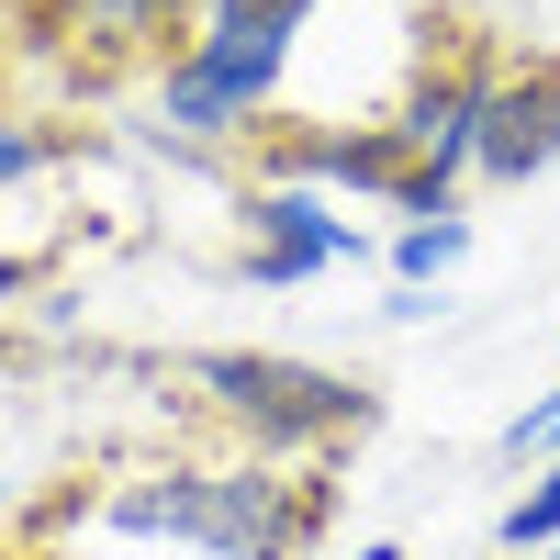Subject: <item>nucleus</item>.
<instances>
[{
	"label": "nucleus",
	"mask_w": 560,
	"mask_h": 560,
	"mask_svg": "<svg viewBox=\"0 0 560 560\" xmlns=\"http://www.w3.org/2000/svg\"><path fill=\"white\" fill-rule=\"evenodd\" d=\"M348 560H404V538H359V549H348Z\"/></svg>",
	"instance_id": "nucleus-14"
},
{
	"label": "nucleus",
	"mask_w": 560,
	"mask_h": 560,
	"mask_svg": "<svg viewBox=\"0 0 560 560\" xmlns=\"http://www.w3.org/2000/svg\"><path fill=\"white\" fill-rule=\"evenodd\" d=\"M527 560H560V538H549V549H527Z\"/></svg>",
	"instance_id": "nucleus-16"
},
{
	"label": "nucleus",
	"mask_w": 560,
	"mask_h": 560,
	"mask_svg": "<svg viewBox=\"0 0 560 560\" xmlns=\"http://www.w3.org/2000/svg\"><path fill=\"white\" fill-rule=\"evenodd\" d=\"M370 258V236L348 224V202L303 191V179H258L247 191V280L258 292H303V280Z\"/></svg>",
	"instance_id": "nucleus-5"
},
{
	"label": "nucleus",
	"mask_w": 560,
	"mask_h": 560,
	"mask_svg": "<svg viewBox=\"0 0 560 560\" xmlns=\"http://www.w3.org/2000/svg\"><path fill=\"white\" fill-rule=\"evenodd\" d=\"M493 538H504V560H527V549H549V538H560V459H538V482L493 516Z\"/></svg>",
	"instance_id": "nucleus-11"
},
{
	"label": "nucleus",
	"mask_w": 560,
	"mask_h": 560,
	"mask_svg": "<svg viewBox=\"0 0 560 560\" xmlns=\"http://www.w3.org/2000/svg\"><path fill=\"white\" fill-rule=\"evenodd\" d=\"M12 504H23V493H12V482H0V527H12Z\"/></svg>",
	"instance_id": "nucleus-15"
},
{
	"label": "nucleus",
	"mask_w": 560,
	"mask_h": 560,
	"mask_svg": "<svg viewBox=\"0 0 560 560\" xmlns=\"http://www.w3.org/2000/svg\"><path fill=\"white\" fill-rule=\"evenodd\" d=\"M34 12H57V0H34Z\"/></svg>",
	"instance_id": "nucleus-17"
},
{
	"label": "nucleus",
	"mask_w": 560,
	"mask_h": 560,
	"mask_svg": "<svg viewBox=\"0 0 560 560\" xmlns=\"http://www.w3.org/2000/svg\"><path fill=\"white\" fill-rule=\"evenodd\" d=\"M314 12H325V0H191L179 45L147 68V135L179 147V158L269 147Z\"/></svg>",
	"instance_id": "nucleus-2"
},
{
	"label": "nucleus",
	"mask_w": 560,
	"mask_h": 560,
	"mask_svg": "<svg viewBox=\"0 0 560 560\" xmlns=\"http://www.w3.org/2000/svg\"><path fill=\"white\" fill-rule=\"evenodd\" d=\"M258 179H303L325 202H382L404 179V135L393 124H280L258 147Z\"/></svg>",
	"instance_id": "nucleus-6"
},
{
	"label": "nucleus",
	"mask_w": 560,
	"mask_h": 560,
	"mask_svg": "<svg viewBox=\"0 0 560 560\" xmlns=\"http://www.w3.org/2000/svg\"><path fill=\"white\" fill-rule=\"evenodd\" d=\"M34 292H45V280H34V258H23V247H0V314H23Z\"/></svg>",
	"instance_id": "nucleus-13"
},
{
	"label": "nucleus",
	"mask_w": 560,
	"mask_h": 560,
	"mask_svg": "<svg viewBox=\"0 0 560 560\" xmlns=\"http://www.w3.org/2000/svg\"><path fill=\"white\" fill-rule=\"evenodd\" d=\"M493 68L504 57H427L404 79V102L382 113L393 135H404V168H427V179H448V191H471V158H482V102H493Z\"/></svg>",
	"instance_id": "nucleus-4"
},
{
	"label": "nucleus",
	"mask_w": 560,
	"mask_h": 560,
	"mask_svg": "<svg viewBox=\"0 0 560 560\" xmlns=\"http://www.w3.org/2000/svg\"><path fill=\"white\" fill-rule=\"evenodd\" d=\"M560 168V57L527 68H493V102H482V158L471 179L482 191H527V179Z\"/></svg>",
	"instance_id": "nucleus-7"
},
{
	"label": "nucleus",
	"mask_w": 560,
	"mask_h": 560,
	"mask_svg": "<svg viewBox=\"0 0 560 560\" xmlns=\"http://www.w3.org/2000/svg\"><path fill=\"white\" fill-rule=\"evenodd\" d=\"M471 258V213L438 224H393V292H448V269Z\"/></svg>",
	"instance_id": "nucleus-9"
},
{
	"label": "nucleus",
	"mask_w": 560,
	"mask_h": 560,
	"mask_svg": "<svg viewBox=\"0 0 560 560\" xmlns=\"http://www.w3.org/2000/svg\"><path fill=\"white\" fill-rule=\"evenodd\" d=\"M68 147H57V124H45V113H12V102H0V202H12V191H34V179L45 168H57Z\"/></svg>",
	"instance_id": "nucleus-10"
},
{
	"label": "nucleus",
	"mask_w": 560,
	"mask_h": 560,
	"mask_svg": "<svg viewBox=\"0 0 560 560\" xmlns=\"http://www.w3.org/2000/svg\"><path fill=\"white\" fill-rule=\"evenodd\" d=\"M179 393L213 427V448L280 459V471H325L337 448L370 438V393L325 359H292V348H191Z\"/></svg>",
	"instance_id": "nucleus-3"
},
{
	"label": "nucleus",
	"mask_w": 560,
	"mask_h": 560,
	"mask_svg": "<svg viewBox=\"0 0 560 560\" xmlns=\"http://www.w3.org/2000/svg\"><path fill=\"white\" fill-rule=\"evenodd\" d=\"M57 45L79 68H158L168 45H179V23H191V0H57Z\"/></svg>",
	"instance_id": "nucleus-8"
},
{
	"label": "nucleus",
	"mask_w": 560,
	"mask_h": 560,
	"mask_svg": "<svg viewBox=\"0 0 560 560\" xmlns=\"http://www.w3.org/2000/svg\"><path fill=\"white\" fill-rule=\"evenodd\" d=\"M90 549H135V560H303L325 538V471H280L247 448H158L135 471L90 482L68 516Z\"/></svg>",
	"instance_id": "nucleus-1"
},
{
	"label": "nucleus",
	"mask_w": 560,
	"mask_h": 560,
	"mask_svg": "<svg viewBox=\"0 0 560 560\" xmlns=\"http://www.w3.org/2000/svg\"><path fill=\"white\" fill-rule=\"evenodd\" d=\"M504 459H516V471H538V459H560V382L527 404V415H504V438H493Z\"/></svg>",
	"instance_id": "nucleus-12"
}]
</instances>
